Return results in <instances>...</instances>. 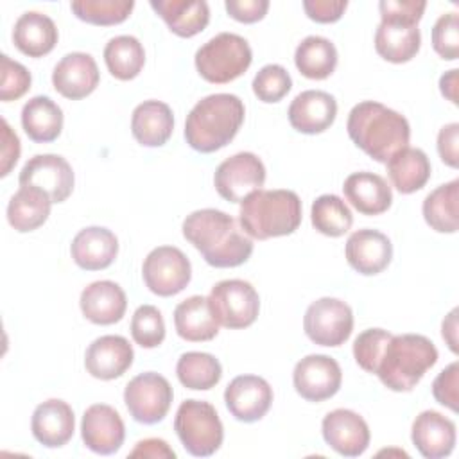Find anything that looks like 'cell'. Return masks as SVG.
I'll return each mask as SVG.
<instances>
[{"label": "cell", "instance_id": "obj_1", "mask_svg": "<svg viewBox=\"0 0 459 459\" xmlns=\"http://www.w3.org/2000/svg\"><path fill=\"white\" fill-rule=\"evenodd\" d=\"M183 237L212 267L226 269L246 264L253 253V240L237 221L215 208L195 210L183 221Z\"/></svg>", "mask_w": 459, "mask_h": 459}, {"label": "cell", "instance_id": "obj_2", "mask_svg": "<svg viewBox=\"0 0 459 459\" xmlns=\"http://www.w3.org/2000/svg\"><path fill=\"white\" fill-rule=\"evenodd\" d=\"M346 129L351 142L378 163H387L393 154L409 147L411 140L407 118L377 100L355 104L348 115Z\"/></svg>", "mask_w": 459, "mask_h": 459}, {"label": "cell", "instance_id": "obj_3", "mask_svg": "<svg viewBox=\"0 0 459 459\" xmlns=\"http://www.w3.org/2000/svg\"><path fill=\"white\" fill-rule=\"evenodd\" d=\"M244 115V102L237 95L212 93L186 115L185 140L197 152H215L237 136Z\"/></svg>", "mask_w": 459, "mask_h": 459}, {"label": "cell", "instance_id": "obj_4", "mask_svg": "<svg viewBox=\"0 0 459 459\" xmlns=\"http://www.w3.org/2000/svg\"><path fill=\"white\" fill-rule=\"evenodd\" d=\"M238 215L244 233L251 238L285 237L301 224V199L292 190L260 188L240 203Z\"/></svg>", "mask_w": 459, "mask_h": 459}, {"label": "cell", "instance_id": "obj_5", "mask_svg": "<svg viewBox=\"0 0 459 459\" xmlns=\"http://www.w3.org/2000/svg\"><path fill=\"white\" fill-rule=\"evenodd\" d=\"M436 362L437 350L429 337L420 333L393 335L382 351L375 375L387 389L407 393Z\"/></svg>", "mask_w": 459, "mask_h": 459}, {"label": "cell", "instance_id": "obj_6", "mask_svg": "<svg viewBox=\"0 0 459 459\" xmlns=\"http://www.w3.org/2000/svg\"><path fill=\"white\" fill-rule=\"evenodd\" d=\"M253 52L249 43L233 32H221L197 48L194 63L199 75L213 84L238 79L249 68Z\"/></svg>", "mask_w": 459, "mask_h": 459}, {"label": "cell", "instance_id": "obj_7", "mask_svg": "<svg viewBox=\"0 0 459 459\" xmlns=\"http://www.w3.org/2000/svg\"><path fill=\"white\" fill-rule=\"evenodd\" d=\"M174 430L183 448L195 457L213 455L224 439V429L215 407L204 400H185L178 407Z\"/></svg>", "mask_w": 459, "mask_h": 459}, {"label": "cell", "instance_id": "obj_8", "mask_svg": "<svg viewBox=\"0 0 459 459\" xmlns=\"http://www.w3.org/2000/svg\"><path fill=\"white\" fill-rule=\"evenodd\" d=\"M208 305L217 323L230 330L251 326L260 310V298L246 280H222L208 294Z\"/></svg>", "mask_w": 459, "mask_h": 459}, {"label": "cell", "instance_id": "obj_9", "mask_svg": "<svg viewBox=\"0 0 459 459\" xmlns=\"http://www.w3.org/2000/svg\"><path fill=\"white\" fill-rule=\"evenodd\" d=\"M174 391L169 380L154 371L131 378L124 389V403L134 421L154 425L161 421L172 403Z\"/></svg>", "mask_w": 459, "mask_h": 459}, {"label": "cell", "instance_id": "obj_10", "mask_svg": "<svg viewBox=\"0 0 459 459\" xmlns=\"http://www.w3.org/2000/svg\"><path fill=\"white\" fill-rule=\"evenodd\" d=\"M307 337L319 346H341L353 330V312L350 305L337 298H319L312 301L303 317Z\"/></svg>", "mask_w": 459, "mask_h": 459}, {"label": "cell", "instance_id": "obj_11", "mask_svg": "<svg viewBox=\"0 0 459 459\" xmlns=\"http://www.w3.org/2000/svg\"><path fill=\"white\" fill-rule=\"evenodd\" d=\"M142 276L152 294L169 298L179 294L190 283L192 265L181 249L160 246L145 256Z\"/></svg>", "mask_w": 459, "mask_h": 459}, {"label": "cell", "instance_id": "obj_12", "mask_svg": "<svg viewBox=\"0 0 459 459\" xmlns=\"http://www.w3.org/2000/svg\"><path fill=\"white\" fill-rule=\"evenodd\" d=\"M265 183V167L253 152H237L226 158L213 174L217 194L228 203H242Z\"/></svg>", "mask_w": 459, "mask_h": 459}, {"label": "cell", "instance_id": "obj_13", "mask_svg": "<svg viewBox=\"0 0 459 459\" xmlns=\"http://www.w3.org/2000/svg\"><path fill=\"white\" fill-rule=\"evenodd\" d=\"M342 382V371L335 359L321 353L303 357L292 371L296 393L307 402H323L337 394Z\"/></svg>", "mask_w": 459, "mask_h": 459}, {"label": "cell", "instance_id": "obj_14", "mask_svg": "<svg viewBox=\"0 0 459 459\" xmlns=\"http://www.w3.org/2000/svg\"><path fill=\"white\" fill-rule=\"evenodd\" d=\"M20 186H36L48 194L52 203H63L70 197L75 183L72 165L59 154H36L18 176Z\"/></svg>", "mask_w": 459, "mask_h": 459}, {"label": "cell", "instance_id": "obj_15", "mask_svg": "<svg viewBox=\"0 0 459 459\" xmlns=\"http://www.w3.org/2000/svg\"><path fill=\"white\" fill-rule=\"evenodd\" d=\"M325 443L344 457H359L369 446V427L366 420L350 409L330 411L321 423Z\"/></svg>", "mask_w": 459, "mask_h": 459}, {"label": "cell", "instance_id": "obj_16", "mask_svg": "<svg viewBox=\"0 0 459 459\" xmlns=\"http://www.w3.org/2000/svg\"><path fill=\"white\" fill-rule=\"evenodd\" d=\"M224 403L235 420L253 423L262 420L271 409L273 389L262 377L240 375L228 384Z\"/></svg>", "mask_w": 459, "mask_h": 459}, {"label": "cell", "instance_id": "obj_17", "mask_svg": "<svg viewBox=\"0 0 459 459\" xmlns=\"http://www.w3.org/2000/svg\"><path fill=\"white\" fill-rule=\"evenodd\" d=\"M81 437L91 452L99 455H111L124 445L126 425L111 405L93 403L82 414Z\"/></svg>", "mask_w": 459, "mask_h": 459}, {"label": "cell", "instance_id": "obj_18", "mask_svg": "<svg viewBox=\"0 0 459 459\" xmlns=\"http://www.w3.org/2000/svg\"><path fill=\"white\" fill-rule=\"evenodd\" d=\"M99 81V66L86 52H70L63 56L52 72L56 91L70 100H79L93 93Z\"/></svg>", "mask_w": 459, "mask_h": 459}, {"label": "cell", "instance_id": "obj_19", "mask_svg": "<svg viewBox=\"0 0 459 459\" xmlns=\"http://www.w3.org/2000/svg\"><path fill=\"white\" fill-rule=\"evenodd\" d=\"M344 255L351 269L359 274L373 276L391 264L393 244L382 231L364 228L348 237Z\"/></svg>", "mask_w": 459, "mask_h": 459}, {"label": "cell", "instance_id": "obj_20", "mask_svg": "<svg viewBox=\"0 0 459 459\" xmlns=\"http://www.w3.org/2000/svg\"><path fill=\"white\" fill-rule=\"evenodd\" d=\"M134 351L122 335H100L84 353L86 371L99 380H113L122 377L133 364Z\"/></svg>", "mask_w": 459, "mask_h": 459}, {"label": "cell", "instance_id": "obj_21", "mask_svg": "<svg viewBox=\"0 0 459 459\" xmlns=\"http://www.w3.org/2000/svg\"><path fill=\"white\" fill-rule=\"evenodd\" d=\"M290 126L303 134H319L326 131L337 117L333 95L321 90H307L294 97L289 106Z\"/></svg>", "mask_w": 459, "mask_h": 459}, {"label": "cell", "instance_id": "obj_22", "mask_svg": "<svg viewBox=\"0 0 459 459\" xmlns=\"http://www.w3.org/2000/svg\"><path fill=\"white\" fill-rule=\"evenodd\" d=\"M30 430L36 441L47 448H59L66 445L75 430L72 407L59 398L41 402L32 412Z\"/></svg>", "mask_w": 459, "mask_h": 459}, {"label": "cell", "instance_id": "obj_23", "mask_svg": "<svg viewBox=\"0 0 459 459\" xmlns=\"http://www.w3.org/2000/svg\"><path fill=\"white\" fill-rule=\"evenodd\" d=\"M411 439L423 457H446L455 446V423L437 411H423L412 421Z\"/></svg>", "mask_w": 459, "mask_h": 459}, {"label": "cell", "instance_id": "obj_24", "mask_svg": "<svg viewBox=\"0 0 459 459\" xmlns=\"http://www.w3.org/2000/svg\"><path fill=\"white\" fill-rule=\"evenodd\" d=\"M82 316L93 325H115L127 308L124 289L111 280H99L82 289L79 298Z\"/></svg>", "mask_w": 459, "mask_h": 459}, {"label": "cell", "instance_id": "obj_25", "mask_svg": "<svg viewBox=\"0 0 459 459\" xmlns=\"http://www.w3.org/2000/svg\"><path fill=\"white\" fill-rule=\"evenodd\" d=\"M74 262L84 271H100L109 267L118 255V238L102 226L81 230L70 246Z\"/></svg>", "mask_w": 459, "mask_h": 459}, {"label": "cell", "instance_id": "obj_26", "mask_svg": "<svg viewBox=\"0 0 459 459\" xmlns=\"http://www.w3.org/2000/svg\"><path fill=\"white\" fill-rule=\"evenodd\" d=\"M344 197L362 215H380L391 208L393 190L387 181L375 172H353L344 179Z\"/></svg>", "mask_w": 459, "mask_h": 459}, {"label": "cell", "instance_id": "obj_27", "mask_svg": "<svg viewBox=\"0 0 459 459\" xmlns=\"http://www.w3.org/2000/svg\"><path fill=\"white\" fill-rule=\"evenodd\" d=\"M57 38L59 34L54 20L38 11L23 13L13 29L14 47L29 57H43L50 54Z\"/></svg>", "mask_w": 459, "mask_h": 459}, {"label": "cell", "instance_id": "obj_28", "mask_svg": "<svg viewBox=\"0 0 459 459\" xmlns=\"http://www.w3.org/2000/svg\"><path fill=\"white\" fill-rule=\"evenodd\" d=\"M174 131V115L161 100H143L131 117V133L143 147H161Z\"/></svg>", "mask_w": 459, "mask_h": 459}, {"label": "cell", "instance_id": "obj_29", "mask_svg": "<svg viewBox=\"0 0 459 459\" xmlns=\"http://www.w3.org/2000/svg\"><path fill=\"white\" fill-rule=\"evenodd\" d=\"M151 7L179 38L199 34L210 22V7L204 0H151Z\"/></svg>", "mask_w": 459, "mask_h": 459}, {"label": "cell", "instance_id": "obj_30", "mask_svg": "<svg viewBox=\"0 0 459 459\" xmlns=\"http://www.w3.org/2000/svg\"><path fill=\"white\" fill-rule=\"evenodd\" d=\"M421 32L405 22H380L375 32V50L389 63H407L420 52Z\"/></svg>", "mask_w": 459, "mask_h": 459}, {"label": "cell", "instance_id": "obj_31", "mask_svg": "<svg viewBox=\"0 0 459 459\" xmlns=\"http://www.w3.org/2000/svg\"><path fill=\"white\" fill-rule=\"evenodd\" d=\"M174 326L178 335L190 342L212 341L219 333V323L204 296H190L178 303L174 308Z\"/></svg>", "mask_w": 459, "mask_h": 459}, {"label": "cell", "instance_id": "obj_32", "mask_svg": "<svg viewBox=\"0 0 459 459\" xmlns=\"http://www.w3.org/2000/svg\"><path fill=\"white\" fill-rule=\"evenodd\" d=\"M22 127L36 143L54 142L63 129V111L50 97L36 95L22 108Z\"/></svg>", "mask_w": 459, "mask_h": 459}, {"label": "cell", "instance_id": "obj_33", "mask_svg": "<svg viewBox=\"0 0 459 459\" xmlns=\"http://www.w3.org/2000/svg\"><path fill=\"white\" fill-rule=\"evenodd\" d=\"M387 176L400 194L421 190L430 178L429 156L416 147H403L387 160Z\"/></svg>", "mask_w": 459, "mask_h": 459}, {"label": "cell", "instance_id": "obj_34", "mask_svg": "<svg viewBox=\"0 0 459 459\" xmlns=\"http://www.w3.org/2000/svg\"><path fill=\"white\" fill-rule=\"evenodd\" d=\"M50 206L52 199L43 190L36 186H20V190L9 199L7 221L16 231L29 233L47 222Z\"/></svg>", "mask_w": 459, "mask_h": 459}, {"label": "cell", "instance_id": "obj_35", "mask_svg": "<svg viewBox=\"0 0 459 459\" xmlns=\"http://www.w3.org/2000/svg\"><path fill=\"white\" fill-rule=\"evenodd\" d=\"M294 63L301 75L321 81L333 74L337 66V48L323 36H307L296 47Z\"/></svg>", "mask_w": 459, "mask_h": 459}, {"label": "cell", "instance_id": "obj_36", "mask_svg": "<svg viewBox=\"0 0 459 459\" xmlns=\"http://www.w3.org/2000/svg\"><path fill=\"white\" fill-rule=\"evenodd\" d=\"M104 63L115 79L131 81L145 65V50L134 36H115L104 47Z\"/></svg>", "mask_w": 459, "mask_h": 459}, {"label": "cell", "instance_id": "obj_37", "mask_svg": "<svg viewBox=\"0 0 459 459\" xmlns=\"http://www.w3.org/2000/svg\"><path fill=\"white\" fill-rule=\"evenodd\" d=\"M457 203H459V179L439 185L423 201L421 212L425 222L437 233L457 231Z\"/></svg>", "mask_w": 459, "mask_h": 459}, {"label": "cell", "instance_id": "obj_38", "mask_svg": "<svg viewBox=\"0 0 459 459\" xmlns=\"http://www.w3.org/2000/svg\"><path fill=\"white\" fill-rule=\"evenodd\" d=\"M176 375L186 389L208 391L219 384L222 368L212 353L186 351L178 359Z\"/></svg>", "mask_w": 459, "mask_h": 459}, {"label": "cell", "instance_id": "obj_39", "mask_svg": "<svg viewBox=\"0 0 459 459\" xmlns=\"http://www.w3.org/2000/svg\"><path fill=\"white\" fill-rule=\"evenodd\" d=\"M312 226L326 237H342L353 224L348 204L335 194L319 195L310 208Z\"/></svg>", "mask_w": 459, "mask_h": 459}, {"label": "cell", "instance_id": "obj_40", "mask_svg": "<svg viewBox=\"0 0 459 459\" xmlns=\"http://www.w3.org/2000/svg\"><path fill=\"white\" fill-rule=\"evenodd\" d=\"M74 14L91 25H118L126 22L134 9L133 0H74Z\"/></svg>", "mask_w": 459, "mask_h": 459}, {"label": "cell", "instance_id": "obj_41", "mask_svg": "<svg viewBox=\"0 0 459 459\" xmlns=\"http://www.w3.org/2000/svg\"><path fill=\"white\" fill-rule=\"evenodd\" d=\"M131 337L142 348H156L165 339V321L154 305H142L131 317Z\"/></svg>", "mask_w": 459, "mask_h": 459}, {"label": "cell", "instance_id": "obj_42", "mask_svg": "<svg viewBox=\"0 0 459 459\" xmlns=\"http://www.w3.org/2000/svg\"><path fill=\"white\" fill-rule=\"evenodd\" d=\"M253 93L258 100L273 104L280 102L292 88V79L281 65H265L262 66L253 79Z\"/></svg>", "mask_w": 459, "mask_h": 459}, {"label": "cell", "instance_id": "obj_43", "mask_svg": "<svg viewBox=\"0 0 459 459\" xmlns=\"http://www.w3.org/2000/svg\"><path fill=\"white\" fill-rule=\"evenodd\" d=\"M391 337H393V333L387 330H382V328H368L362 333H359L353 342L355 362L366 373L375 375L378 360L382 357V351Z\"/></svg>", "mask_w": 459, "mask_h": 459}, {"label": "cell", "instance_id": "obj_44", "mask_svg": "<svg viewBox=\"0 0 459 459\" xmlns=\"http://www.w3.org/2000/svg\"><path fill=\"white\" fill-rule=\"evenodd\" d=\"M30 72L9 56H0V100L11 102L23 97L30 88Z\"/></svg>", "mask_w": 459, "mask_h": 459}, {"label": "cell", "instance_id": "obj_45", "mask_svg": "<svg viewBox=\"0 0 459 459\" xmlns=\"http://www.w3.org/2000/svg\"><path fill=\"white\" fill-rule=\"evenodd\" d=\"M432 47L445 61H454L459 56V16L457 13L441 14L432 27Z\"/></svg>", "mask_w": 459, "mask_h": 459}, {"label": "cell", "instance_id": "obj_46", "mask_svg": "<svg viewBox=\"0 0 459 459\" xmlns=\"http://www.w3.org/2000/svg\"><path fill=\"white\" fill-rule=\"evenodd\" d=\"M432 396L450 411H459V364H448L432 382Z\"/></svg>", "mask_w": 459, "mask_h": 459}, {"label": "cell", "instance_id": "obj_47", "mask_svg": "<svg viewBox=\"0 0 459 459\" xmlns=\"http://www.w3.org/2000/svg\"><path fill=\"white\" fill-rule=\"evenodd\" d=\"M427 2L423 0H382L378 4L380 18L384 22H405L418 25L423 13H425Z\"/></svg>", "mask_w": 459, "mask_h": 459}, {"label": "cell", "instance_id": "obj_48", "mask_svg": "<svg viewBox=\"0 0 459 459\" xmlns=\"http://www.w3.org/2000/svg\"><path fill=\"white\" fill-rule=\"evenodd\" d=\"M228 14L240 23H256L269 11V0H226Z\"/></svg>", "mask_w": 459, "mask_h": 459}, {"label": "cell", "instance_id": "obj_49", "mask_svg": "<svg viewBox=\"0 0 459 459\" xmlns=\"http://www.w3.org/2000/svg\"><path fill=\"white\" fill-rule=\"evenodd\" d=\"M348 7L346 0H305L303 9L307 16L317 23H333L341 20Z\"/></svg>", "mask_w": 459, "mask_h": 459}, {"label": "cell", "instance_id": "obj_50", "mask_svg": "<svg viewBox=\"0 0 459 459\" xmlns=\"http://www.w3.org/2000/svg\"><path fill=\"white\" fill-rule=\"evenodd\" d=\"M437 152L443 163L452 169L459 165V124L452 122L439 129L437 133Z\"/></svg>", "mask_w": 459, "mask_h": 459}, {"label": "cell", "instance_id": "obj_51", "mask_svg": "<svg viewBox=\"0 0 459 459\" xmlns=\"http://www.w3.org/2000/svg\"><path fill=\"white\" fill-rule=\"evenodd\" d=\"M20 152H22V147H20L18 134L11 129L7 120L2 118V152H0V161H2L0 176L2 178H5L11 172V169L16 165Z\"/></svg>", "mask_w": 459, "mask_h": 459}, {"label": "cell", "instance_id": "obj_52", "mask_svg": "<svg viewBox=\"0 0 459 459\" xmlns=\"http://www.w3.org/2000/svg\"><path fill=\"white\" fill-rule=\"evenodd\" d=\"M129 457H152V459H174L176 452L169 446L167 441L160 437H147L136 443L129 452Z\"/></svg>", "mask_w": 459, "mask_h": 459}, {"label": "cell", "instance_id": "obj_53", "mask_svg": "<svg viewBox=\"0 0 459 459\" xmlns=\"http://www.w3.org/2000/svg\"><path fill=\"white\" fill-rule=\"evenodd\" d=\"M457 308H454L445 319H443V325H441V333H443V339L446 341L448 348L457 353Z\"/></svg>", "mask_w": 459, "mask_h": 459}, {"label": "cell", "instance_id": "obj_54", "mask_svg": "<svg viewBox=\"0 0 459 459\" xmlns=\"http://www.w3.org/2000/svg\"><path fill=\"white\" fill-rule=\"evenodd\" d=\"M457 74L459 70L454 68V70H448L446 74L441 75L439 79V90L443 93V97H446L452 104H457L459 102V97H457Z\"/></svg>", "mask_w": 459, "mask_h": 459}]
</instances>
